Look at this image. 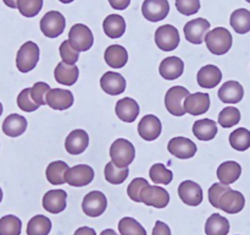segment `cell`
I'll return each instance as SVG.
<instances>
[{
    "label": "cell",
    "mask_w": 250,
    "mask_h": 235,
    "mask_svg": "<svg viewBox=\"0 0 250 235\" xmlns=\"http://www.w3.org/2000/svg\"><path fill=\"white\" fill-rule=\"evenodd\" d=\"M205 43H207L208 49L210 53L215 55H224L229 53V49L232 48L233 38H232L231 32L225 27H216L208 32L205 37Z\"/></svg>",
    "instance_id": "6da1fadb"
},
{
    "label": "cell",
    "mask_w": 250,
    "mask_h": 235,
    "mask_svg": "<svg viewBox=\"0 0 250 235\" xmlns=\"http://www.w3.org/2000/svg\"><path fill=\"white\" fill-rule=\"evenodd\" d=\"M111 162L119 168H128L136 157V148L126 139H117L110 147Z\"/></svg>",
    "instance_id": "7a4b0ae2"
},
{
    "label": "cell",
    "mask_w": 250,
    "mask_h": 235,
    "mask_svg": "<svg viewBox=\"0 0 250 235\" xmlns=\"http://www.w3.org/2000/svg\"><path fill=\"white\" fill-rule=\"evenodd\" d=\"M39 60V47L34 42L22 44L16 55V66L19 71L26 73L33 70Z\"/></svg>",
    "instance_id": "3957f363"
},
{
    "label": "cell",
    "mask_w": 250,
    "mask_h": 235,
    "mask_svg": "<svg viewBox=\"0 0 250 235\" xmlns=\"http://www.w3.org/2000/svg\"><path fill=\"white\" fill-rule=\"evenodd\" d=\"M189 91L182 86H173L166 92L165 95V107L170 114L175 117H183L186 110L183 104L187 97L189 95Z\"/></svg>",
    "instance_id": "277c9868"
},
{
    "label": "cell",
    "mask_w": 250,
    "mask_h": 235,
    "mask_svg": "<svg viewBox=\"0 0 250 235\" xmlns=\"http://www.w3.org/2000/svg\"><path fill=\"white\" fill-rule=\"evenodd\" d=\"M68 42L78 51L89 50L94 43V37L88 26L83 24H73L68 32Z\"/></svg>",
    "instance_id": "5b68a950"
},
{
    "label": "cell",
    "mask_w": 250,
    "mask_h": 235,
    "mask_svg": "<svg viewBox=\"0 0 250 235\" xmlns=\"http://www.w3.org/2000/svg\"><path fill=\"white\" fill-rule=\"evenodd\" d=\"M66 20L63 15L59 11L46 12L41 20V29L48 38H56L65 31Z\"/></svg>",
    "instance_id": "8992f818"
},
{
    "label": "cell",
    "mask_w": 250,
    "mask_h": 235,
    "mask_svg": "<svg viewBox=\"0 0 250 235\" xmlns=\"http://www.w3.org/2000/svg\"><path fill=\"white\" fill-rule=\"evenodd\" d=\"M155 43L164 51L175 50L180 44V33L172 24H164L155 31Z\"/></svg>",
    "instance_id": "52a82bcc"
},
{
    "label": "cell",
    "mask_w": 250,
    "mask_h": 235,
    "mask_svg": "<svg viewBox=\"0 0 250 235\" xmlns=\"http://www.w3.org/2000/svg\"><path fill=\"white\" fill-rule=\"evenodd\" d=\"M106 196L102 191H90L83 198L82 210L88 217H99L106 211Z\"/></svg>",
    "instance_id": "ba28073f"
},
{
    "label": "cell",
    "mask_w": 250,
    "mask_h": 235,
    "mask_svg": "<svg viewBox=\"0 0 250 235\" xmlns=\"http://www.w3.org/2000/svg\"><path fill=\"white\" fill-rule=\"evenodd\" d=\"M94 179V170L92 166L87 164H78V165L68 168L66 173V183L75 188L89 185Z\"/></svg>",
    "instance_id": "9c48e42d"
},
{
    "label": "cell",
    "mask_w": 250,
    "mask_h": 235,
    "mask_svg": "<svg viewBox=\"0 0 250 235\" xmlns=\"http://www.w3.org/2000/svg\"><path fill=\"white\" fill-rule=\"evenodd\" d=\"M210 29V22L208 20L199 17V19L190 20L185 24V37L189 43L202 44L205 41L208 31Z\"/></svg>",
    "instance_id": "30bf717a"
},
{
    "label": "cell",
    "mask_w": 250,
    "mask_h": 235,
    "mask_svg": "<svg viewBox=\"0 0 250 235\" xmlns=\"http://www.w3.org/2000/svg\"><path fill=\"white\" fill-rule=\"evenodd\" d=\"M170 12L168 0H144L142 5V14L150 22L165 20Z\"/></svg>",
    "instance_id": "8fae6325"
},
{
    "label": "cell",
    "mask_w": 250,
    "mask_h": 235,
    "mask_svg": "<svg viewBox=\"0 0 250 235\" xmlns=\"http://www.w3.org/2000/svg\"><path fill=\"white\" fill-rule=\"evenodd\" d=\"M142 202L146 206H151L155 208H165L170 202V195L161 186H146L141 193Z\"/></svg>",
    "instance_id": "7c38bea8"
},
{
    "label": "cell",
    "mask_w": 250,
    "mask_h": 235,
    "mask_svg": "<svg viewBox=\"0 0 250 235\" xmlns=\"http://www.w3.org/2000/svg\"><path fill=\"white\" fill-rule=\"evenodd\" d=\"M178 196L187 206H199L203 202V188L193 180H185L178 186Z\"/></svg>",
    "instance_id": "4fadbf2b"
},
{
    "label": "cell",
    "mask_w": 250,
    "mask_h": 235,
    "mask_svg": "<svg viewBox=\"0 0 250 235\" xmlns=\"http://www.w3.org/2000/svg\"><path fill=\"white\" fill-rule=\"evenodd\" d=\"M167 149L172 156L180 159H188L197 153V144L187 137H173L167 144Z\"/></svg>",
    "instance_id": "5bb4252c"
},
{
    "label": "cell",
    "mask_w": 250,
    "mask_h": 235,
    "mask_svg": "<svg viewBox=\"0 0 250 235\" xmlns=\"http://www.w3.org/2000/svg\"><path fill=\"white\" fill-rule=\"evenodd\" d=\"M163 131L160 119L153 114H148L139 121L138 134L146 141H154L158 139Z\"/></svg>",
    "instance_id": "9a60e30c"
},
{
    "label": "cell",
    "mask_w": 250,
    "mask_h": 235,
    "mask_svg": "<svg viewBox=\"0 0 250 235\" xmlns=\"http://www.w3.org/2000/svg\"><path fill=\"white\" fill-rule=\"evenodd\" d=\"M100 87L110 95H119L126 90V78L119 72L106 71L100 78Z\"/></svg>",
    "instance_id": "2e32d148"
},
{
    "label": "cell",
    "mask_w": 250,
    "mask_h": 235,
    "mask_svg": "<svg viewBox=\"0 0 250 235\" xmlns=\"http://www.w3.org/2000/svg\"><path fill=\"white\" fill-rule=\"evenodd\" d=\"M183 107H185L186 113L194 117L205 114L210 108V95L203 92L193 93L188 95Z\"/></svg>",
    "instance_id": "e0dca14e"
},
{
    "label": "cell",
    "mask_w": 250,
    "mask_h": 235,
    "mask_svg": "<svg viewBox=\"0 0 250 235\" xmlns=\"http://www.w3.org/2000/svg\"><path fill=\"white\" fill-rule=\"evenodd\" d=\"M75 98L71 91L53 88L46 95V104L54 110H66L72 107Z\"/></svg>",
    "instance_id": "ac0fdd59"
},
{
    "label": "cell",
    "mask_w": 250,
    "mask_h": 235,
    "mask_svg": "<svg viewBox=\"0 0 250 235\" xmlns=\"http://www.w3.org/2000/svg\"><path fill=\"white\" fill-rule=\"evenodd\" d=\"M67 206V193L65 190H50L43 196V207L49 213L58 214L65 211Z\"/></svg>",
    "instance_id": "d6986e66"
},
{
    "label": "cell",
    "mask_w": 250,
    "mask_h": 235,
    "mask_svg": "<svg viewBox=\"0 0 250 235\" xmlns=\"http://www.w3.org/2000/svg\"><path fill=\"white\" fill-rule=\"evenodd\" d=\"M89 144V136L87 132L82 129L73 130L68 134L65 140V148L67 153L72 156L83 153Z\"/></svg>",
    "instance_id": "ffe728a7"
},
{
    "label": "cell",
    "mask_w": 250,
    "mask_h": 235,
    "mask_svg": "<svg viewBox=\"0 0 250 235\" xmlns=\"http://www.w3.org/2000/svg\"><path fill=\"white\" fill-rule=\"evenodd\" d=\"M246 206V198L243 193L237 190H229L224 193L219 203V208L229 214L239 213Z\"/></svg>",
    "instance_id": "44dd1931"
},
{
    "label": "cell",
    "mask_w": 250,
    "mask_h": 235,
    "mask_svg": "<svg viewBox=\"0 0 250 235\" xmlns=\"http://www.w3.org/2000/svg\"><path fill=\"white\" fill-rule=\"evenodd\" d=\"M185 71V63L178 56H168L161 61L159 66V72L165 80H176L182 76Z\"/></svg>",
    "instance_id": "7402d4cb"
},
{
    "label": "cell",
    "mask_w": 250,
    "mask_h": 235,
    "mask_svg": "<svg viewBox=\"0 0 250 235\" xmlns=\"http://www.w3.org/2000/svg\"><path fill=\"white\" fill-rule=\"evenodd\" d=\"M139 105L133 98H121L117 100L115 112H116L117 118L125 122H133L139 115Z\"/></svg>",
    "instance_id": "603a6c76"
},
{
    "label": "cell",
    "mask_w": 250,
    "mask_h": 235,
    "mask_svg": "<svg viewBox=\"0 0 250 235\" xmlns=\"http://www.w3.org/2000/svg\"><path fill=\"white\" fill-rule=\"evenodd\" d=\"M222 72L216 65H205L198 71V85L203 88H214L221 82Z\"/></svg>",
    "instance_id": "cb8c5ba5"
},
{
    "label": "cell",
    "mask_w": 250,
    "mask_h": 235,
    "mask_svg": "<svg viewBox=\"0 0 250 235\" xmlns=\"http://www.w3.org/2000/svg\"><path fill=\"white\" fill-rule=\"evenodd\" d=\"M244 97V88L237 81H227L219 90V98L224 103L236 104L239 103Z\"/></svg>",
    "instance_id": "d4e9b609"
},
{
    "label": "cell",
    "mask_w": 250,
    "mask_h": 235,
    "mask_svg": "<svg viewBox=\"0 0 250 235\" xmlns=\"http://www.w3.org/2000/svg\"><path fill=\"white\" fill-rule=\"evenodd\" d=\"M105 63L112 69H121L128 61V53L126 49L119 44H112L107 47L104 53Z\"/></svg>",
    "instance_id": "484cf974"
},
{
    "label": "cell",
    "mask_w": 250,
    "mask_h": 235,
    "mask_svg": "<svg viewBox=\"0 0 250 235\" xmlns=\"http://www.w3.org/2000/svg\"><path fill=\"white\" fill-rule=\"evenodd\" d=\"M54 76L59 83L65 86H72L77 82L78 76H80V70L76 65H68V64L59 63L54 70Z\"/></svg>",
    "instance_id": "4316f807"
},
{
    "label": "cell",
    "mask_w": 250,
    "mask_h": 235,
    "mask_svg": "<svg viewBox=\"0 0 250 235\" xmlns=\"http://www.w3.org/2000/svg\"><path fill=\"white\" fill-rule=\"evenodd\" d=\"M242 174V166L239 163L234 161L224 162L221 165L217 168V178L225 185H231L236 183Z\"/></svg>",
    "instance_id": "83f0119b"
},
{
    "label": "cell",
    "mask_w": 250,
    "mask_h": 235,
    "mask_svg": "<svg viewBox=\"0 0 250 235\" xmlns=\"http://www.w3.org/2000/svg\"><path fill=\"white\" fill-rule=\"evenodd\" d=\"M103 29L109 38H120L126 32V21L121 15L111 14L103 22Z\"/></svg>",
    "instance_id": "f1b7e54d"
},
{
    "label": "cell",
    "mask_w": 250,
    "mask_h": 235,
    "mask_svg": "<svg viewBox=\"0 0 250 235\" xmlns=\"http://www.w3.org/2000/svg\"><path fill=\"white\" fill-rule=\"evenodd\" d=\"M27 120L20 114H10L2 122V132L9 137H19L26 131Z\"/></svg>",
    "instance_id": "f546056e"
},
{
    "label": "cell",
    "mask_w": 250,
    "mask_h": 235,
    "mask_svg": "<svg viewBox=\"0 0 250 235\" xmlns=\"http://www.w3.org/2000/svg\"><path fill=\"white\" fill-rule=\"evenodd\" d=\"M193 134L200 141H210L217 135V125L211 119L197 120L193 125Z\"/></svg>",
    "instance_id": "4dcf8cb0"
},
{
    "label": "cell",
    "mask_w": 250,
    "mask_h": 235,
    "mask_svg": "<svg viewBox=\"0 0 250 235\" xmlns=\"http://www.w3.org/2000/svg\"><path fill=\"white\" fill-rule=\"evenodd\" d=\"M229 233V222L226 217L214 213L208 218L205 223L207 235H227Z\"/></svg>",
    "instance_id": "1f68e13d"
},
{
    "label": "cell",
    "mask_w": 250,
    "mask_h": 235,
    "mask_svg": "<svg viewBox=\"0 0 250 235\" xmlns=\"http://www.w3.org/2000/svg\"><path fill=\"white\" fill-rule=\"evenodd\" d=\"M68 170V165L63 161L51 162L45 171L46 180L51 185H62L66 183V173Z\"/></svg>",
    "instance_id": "d6a6232c"
},
{
    "label": "cell",
    "mask_w": 250,
    "mask_h": 235,
    "mask_svg": "<svg viewBox=\"0 0 250 235\" xmlns=\"http://www.w3.org/2000/svg\"><path fill=\"white\" fill-rule=\"evenodd\" d=\"M232 28L239 34H246L250 31V11L247 9H237L232 12L229 20Z\"/></svg>",
    "instance_id": "836d02e7"
},
{
    "label": "cell",
    "mask_w": 250,
    "mask_h": 235,
    "mask_svg": "<svg viewBox=\"0 0 250 235\" xmlns=\"http://www.w3.org/2000/svg\"><path fill=\"white\" fill-rule=\"evenodd\" d=\"M51 230V220L45 215H34L27 224V235H48Z\"/></svg>",
    "instance_id": "e575fe53"
},
{
    "label": "cell",
    "mask_w": 250,
    "mask_h": 235,
    "mask_svg": "<svg viewBox=\"0 0 250 235\" xmlns=\"http://www.w3.org/2000/svg\"><path fill=\"white\" fill-rule=\"evenodd\" d=\"M128 168H119V166L115 165L112 162L106 163L104 169L105 180H106L107 183L112 184V185H120V184L124 183V181L128 178Z\"/></svg>",
    "instance_id": "d590c367"
},
{
    "label": "cell",
    "mask_w": 250,
    "mask_h": 235,
    "mask_svg": "<svg viewBox=\"0 0 250 235\" xmlns=\"http://www.w3.org/2000/svg\"><path fill=\"white\" fill-rule=\"evenodd\" d=\"M229 144L237 151H247L250 147V131L246 127H238L229 135Z\"/></svg>",
    "instance_id": "8d00e7d4"
},
{
    "label": "cell",
    "mask_w": 250,
    "mask_h": 235,
    "mask_svg": "<svg viewBox=\"0 0 250 235\" xmlns=\"http://www.w3.org/2000/svg\"><path fill=\"white\" fill-rule=\"evenodd\" d=\"M21 230V219L16 215L7 214L0 218V235H20Z\"/></svg>",
    "instance_id": "74e56055"
},
{
    "label": "cell",
    "mask_w": 250,
    "mask_h": 235,
    "mask_svg": "<svg viewBox=\"0 0 250 235\" xmlns=\"http://www.w3.org/2000/svg\"><path fill=\"white\" fill-rule=\"evenodd\" d=\"M149 176L155 184H163V185H168L173 179L172 171L161 163H155L151 166L149 170Z\"/></svg>",
    "instance_id": "f35d334b"
},
{
    "label": "cell",
    "mask_w": 250,
    "mask_h": 235,
    "mask_svg": "<svg viewBox=\"0 0 250 235\" xmlns=\"http://www.w3.org/2000/svg\"><path fill=\"white\" fill-rule=\"evenodd\" d=\"M119 232L121 235H146L143 225L131 217H125L120 220Z\"/></svg>",
    "instance_id": "ab89813d"
},
{
    "label": "cell",
    "mask_w": 250,
    "mask_h": 235,
    "mask_svg": "<svg viewBox=\"0 0 250 235\" xmlns=\"http://www.w3.org/2000/svg\"><path fill=\"white\" fill-rule=\"evenodd\" d=\"M241 121V112L238 108L227 107L220 112L219 114V124L225 129L236 126Z\"/></svg>",
    "instance_id": "60d3db41"
},
{
    "label": "cell",
    "mask_w": 250,
    "mask_h": 235,
    "mask_svg": "<svg viewBox=\"0 0 250 235\" xmlns=\"http://www.w3.org/2000/svg\"><path fill=\"white\" fill-rule=\"evenodd\" d=\"M43 7V0H19L17 9L24 17H34L41 12Z\"/></svg>",
    "instance_id": "b9f144b4"
},
{
    "label": "cell",
    "mask_w": 250,
    "mask_h": 235,
    "mask_svg": "<svg viewBox=\"0 0 250 235\" xmlns=\"http://www.w3.org/2000/svg\"><path fill=\"white\" fill-rule=\"evenodd\" d=\"M17 105H19L20 109L27 113L34 112V110H37L41 107V105H38L32 99L31 88H24V90L20 92V94L17 95Z\"/></svg>",
    "instance_id": "7bdbcfd3"
},
{
    "label": "cell",
    "mask_w": 250,
    "mask_h": 235,
    "mask_svg": "<svg viewBox=\"0 0 250 235\" xmlns=\"http://www.w3.org/2000/svg\"><path fill=\"white\" fill-rule=\"evenodd\" d=\"M59 51H60V56L63 63L68 64V65H75L78 61V58H80V51L76 50L68 41L61 43Z\"/></svg>",
    "instance_id": "ee69618b"
},
{
    "label": "cell",
    "mask_w": 250,
    "mask_h": 235,
    "mask_svg": "<svg viewBox=\"0 0 250 235\" xmlns=\"http://www.w3.org/2000/svg\"><path fill=\"white\" fill-rule=\"evenodd\" d=\"M149 186V183L144 178H136L131 181V184L127 188V195L129 196L134 202H142L141 193L144 188Z\"/></svg>",
    "instance_id": "f6af8a7d"
},
{
    "label": "cell",
    "mask_w": 250,
    "mask_h": 235,
    "mask_svg": "<svg viewBox=\"0 0 250 235\" xmlns=\"http://www.w3.org/2000/svg\"><path fill=\"white\" fill-rule=\"evenodd\" d=\"M50 86L45 82H37L34 83L33 87H31V95L32 99L38 105L46 104V95L50 91Z\"/></svg>",
    "instance_id": "bcb514c9"
},
{
    "label": "cell",
    "mask_w": 250,
    "mask_h": 235,
    "mask_svg": "<svg viewBox=\"0 0 250 235\" xmlns=\"http://www.w3.org/2000/svg\"><path fill=\"white\" fill-rule=\"evenodd\" d=\"M178 12L185 16H192L200 9V0H176Z\"/></svg>",
    "instance_id": "7dc6e473"
},
{
    "label": "cell",
    "mask_w": 250,
    "mask_h": 235,
    "mask_svg": "<svg viewBox=\"0 0 250 235\" xmlns=\"http://www.w3.org/2000/svg\"><path fill=\"white\" fill-rule=\"evenodd\" d=\"M231 190L229 185H225L222 183H215L212 184L211 188H209V201L214 207L219 208V203L221 197L224 196L225 192Z\"/></svg>",
    "instance_id": "c3c4849f"
},
{
    "label": "cell",
    "mask_w": 250,
    "mask_h": 235,
    "mask_svg": "<svg viewBox=\"0 0 250 235\" xmlns=\"http://www.w3.org/2000/svg\"><path fill=\"white\" fill-rule=\"evenodd\" d=\"M153 235H171L170 227L161 220H156L155 227L153 229Z\"/></svg>",
    "instance_id": "681fc988"
},
{
    "label": "cell",
    "mask_w": 250,
    "mask_h": 235,
    "mask_svg": "<svg viewBox=\"0 0 250 235\" xmlns=\"http://www.w3.org/2000/svg\"><path fill=\"white\" fill-rule=\"evenodd\" d=\"M109 4L115 10H126L131 4V0H109Z\"/></svg>",
    "instance_id": "f907efd6"
},
{
    "label": "cell",
    "mask_w": 250,
    "mask_h": 235,
    "mask_svg": "<svg viewBox=\"0 0 250 235\" xmlns=\"http://www.w3.org/2000/svg\"><path fill=\"white\" fill-rule=\"evenodd\" d=\"M73 235H97V233H95V230L93 228L81 227L76 230Z\"/></svg>",
    "instance_id": "816d5d0a"
},
{
    "label": "cell",
    "mask_w": 250,
    "mask_h": 235,
    "mask_svg": "<svg viewBox=\"0 0 250 235\" xmlns=\"http://www.w3.org/2000/svg\"><path fill=\"white\" fill-rule=\"evenodd\" d=\"M2 1H4L6 6L11 7V9H17V1L19 0H2Z\"/></svg>",
    "instance_id": "f5cc1de1"
},
{
    "label": "cell",
    "mask_w": 250,
    "mask_h": 235,
    "mask_svg": "<svg viewBox=\"0 0 250 235\" xmlns=\"http://www.w3.org/2000/svg\"><path fill=\"white\" fill-rule=\"evenodd\" d=\"M100 235H117L114 229H105L100 233Z\"/></svg>",
    "instance_id": "db71d44e"
},
{
    "label": "cell",
    "mask_w": 250,
    "mask_h": 235,
    "mask_svg": "<svg viewBox=\"0 0 250 235\" xmlns=\"http://www.w3.org/2000/svg\"><path fill=\"white\" fill-rule=\"evenodd\" d=\"M61 2H62V4H70V2H72L73 0H60Z\"/></svg>",
    "instance_id": "11a10c76"
},
{
    "label": "cell",
    "mask_w": 250,
    "mask_h": 235,
    "mask_svg": "<svg viewBox=\"0 0 250 235\" xmlns=\"http://www.w3.org/2000/svg\"><path fill=\"white\" fill-rule=\"evenodd\" d=\"M1 201H2V190L0 188V202H1Z\"/></svg>",
    "instance_id": "9f6ffc18"
},
{
    "label": "cell",
    "mask_w": 250,
    "mask_h": 235,
    "mask_svg": "<svg viewBox=\"0 0 250 235\" xmlns=\"http://www.w3.org/2000/svg\"><path fill=\"white\" fill-rule=\"evenodd\" d=\"M1 114H2V104L0 103V117H1Z\"/></svg>",
    "instance_id": "6f0895ef"
},
{
    "label": "cell",
    "mask_w": 250,
    "mask_h": 235,
    "mask_svg": "<svg viewBox=\"0 0 250 235\" xmlns=\"http://www.w3.org/2000/svg\"><path fill=\"white\" fill-rule=\"evenodd\" d=\"M246 1H248V2H250V0H246Z\"/></svg>",
    "instance_id": "680465c9"
}]
</instances>
